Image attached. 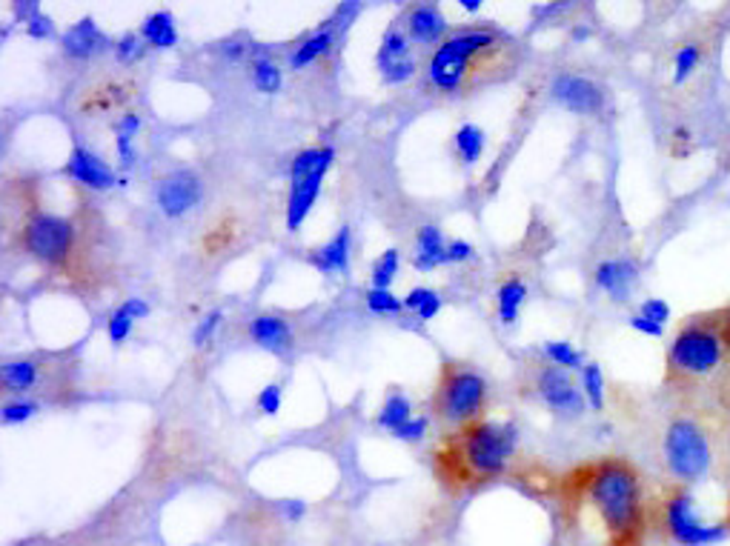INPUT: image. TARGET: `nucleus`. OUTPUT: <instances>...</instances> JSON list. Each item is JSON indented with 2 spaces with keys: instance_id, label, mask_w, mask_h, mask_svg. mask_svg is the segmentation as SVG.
Listing matches in <instances>:
<instances>
[{
  "instance_id": "f257e3e1",
  "label": "nucleus",
  "mask_w": 730,
  "mask_h": 546,
  "mask_svg": "<svg viewBox=\"0 0 730 546\" xmlns=\"http://www.w3.org/2000/svg\"><path fill=\"white\" fill-rule=\"evenodd\" d=\"M562 512L581 546H639L648 524L639 472L622 458L579 466L562 481Z\"/></svg>"
},
{
  "instance_id": "f03ea898",
  "label": "nucleus",
  "mask_w": 730,
  "mask_h": 546,
  "mask_svg": "<svg viewBox=\"0 0 730 546\" xmlns=\"http://www.w3.org/2000/svg\"><path fill=\"white\" fill-rule=\"evenodd\" d=\"M516 64V49L493 29H465L450 34L430 57V83L444 95L476 92L504 80Z\"/></svg>"
},
{
  "instance_id": "7ed1b4c3",
  "label": "nucleus",
  "mask_w": 730,
  "mask_h": 546,
  "mask_svg": "<svg viewBox=\"0 0 730 546\" xmlns=\"http://www.w3.org/2000/svg\"><path fill=\"white\" fill-rule=\"evenodd\" d=\"M516 452L513 423H473L450 449L435 452V472L447 487L461 489L470 483L502 475Z\"/></svg>"
},
{
  "instance_id": "20e7f679",
  "label": "nucleus",
  "mask_w": 730,
  "mask_h": 546,
  "mask_svg": "<svg viewBox=\"0 0 730 546\" xmlns=\"http://www.w3.org/2000/svg\"><path fill=\"white\" fill-rule=\"evenodd\" d=\"M730 349V307L693 318L676 332L667 349V369L679 378H704Z\"/></svg>"
},
{
  "instance_id": "39448f33",
  "label": "nucleus",
  "mask_w": 730,
  "mask_h": 546,
  "mask_svg": "<svg viewBox=\"0 0 730 546\" xmlns=\"http://www.w3.org/2000/svg\"><path fill=\"white\" fill-rule=\"evenodd\" d=\"M487 400V381L476 369L461 367V363H447L435 395V409L447 423L465 427L473 418H479Z\"/></svg>"
},
{
  "instance_id": "423d86ee",
  "label": "nucleus",
  "mask_w": 730,
  "mask_h": 546,
  "mask_svg": "<svg viewBox=\"0 0 730 546\" xmlns=\"http://www.w3.org/2000/svg\"><path fill=\"white\" fill-rule=\"evenodd\" d=\"M662 527L667 538L679 546H716L727 538V527L708 524L693 504V495L688 489H671L662 501Z\"/></svg>"
},
{
  "instance_id": "0eeeda50",
  "label": "nucleus",
  "mask_w": 730,
  "mask_h": 546,
  "mask_svg": "<svg viewBox=\"0 0 730 546\" xmlns=\"http://www.w3.org/2000/svg\"><path fill=\"white\" fill-rule=\"evenodd\" d=\"M665 460L679 481H699L711 466V444L696 423L679 418L665 435Z\"/></svg>"
},
{
  "instance_id": "6e6552de",
  "label": "nucleus",
  "mask_w": 730,
  "mask_h": 546,
  "mask_svg": "<svg viewBox=\"0 0 730 546\" xmlns=\"http://www.w3.org/2000/svg\"><path fill=\"white\" fill-rule=\"evenodd\" d=\"M27 249L43 263H60L72 249V224L58 215H35L27 224Z\"/></svg>"
},
{
  "instance_id": "1a4fd4ad",
  "label": "nucleus",
  "mask_w": 730,
  "mask_h": 546,
  "mask_svg": "<svg viewBox=\"0 0 730 546\" xmlns=\"http://www.w3.org/2000/svg\"><path fill=\"white\" fill-rule=\"evenodd\" d=\"M333 157H335V149H333V147H324L321 163L315 166L310 175L292 180L289 201H287V229H289V232H296V229H298L304 221H307L312 203L319 201V192H321L324 178H327V172H330V166H333Z\"/></svg>"
},
{
  "instance_id": "9d476101",
  "label": "nucleus",
  "mask_w": 730,
  "mask_h": 546,
  "mask_svg": "<svg viewBox=\"0 0 730 546\" xmlns=\"http://www.w3.org/2000/svg\"><path fill=\"white\" fill-rule=\"evenodd\" d=\"M201 178L192 169H178L158 184V206L166 217H184L201 201Z\"/></svg>"
},
{
  "instance_id": "9b49d317",
  "label": "nucleus",
  "mask_w": 730,
  "mask_h": 546,
  "mask_svg": "<svg viewBox=\"0 0 730 546\" xmlns=\"http://www.w3.org/2000/svg\"><path fill=\"white\" fill-rule=\"evenodd\" d=\"M553 98L576 115H596L604 106V89L590 78L565 72L553 80Z\"/></svg>"
},
{
  "instance_id": "f8f14e48",
  "label": "nucleus",
  "mask_w": 730,
  "mask_h": 546,
  "mask_svg": "<svg viewBox=\"0 0 730 546\" xmlns=\"http://www.w3.org/2000/svg\"><path fill=\"white\" fill-rule=\"evenodd\" d=\"M539 392L544 404L565 418H579L584 412V395L576 390V383L567 378L562 367H544L539 375Z\"/></svg>"
},
{
  "instance_id": "ddd939ff",
  "label": "nucleus",
  "mask_w": 730,
  "mask_h": 546,
  "mask_svg": "<svg viewBox=\"0 0 730 546\" xmlns=\"http://www.w3.org/2000/svg\"><path fill=\"white\" fill-rule=\"evenodd\" d=\"M379 69H381L384 83H389V87L407 83L412 75H416V60H412L410 38H407L404 32L389 29L384 38H381V46H379Z\"/></svg>"
},
{
  "instance_id": "4468645a",
  "label": "nucleus",
  "mask_w": 730,
  "mask_h": 546,
  "mask_svg": "<svg viewBox=\"0 0 730 546\" xmlns=\"http://www.w3.org/2000/svg\"><path fill=\"white\" fill-rule=\"evenodd\" d=\"M66 172L75 178L78 184H83L87 189H95V192L112 189L115 184H120L112 169H109L95 152L83 149V147H75V152H72L69 163H66Z\"/></svg>"
},
{
  "instance_id": "2eb2a0df",
  "label": "nucleus",
  "mask_w": 730,
  "mask_h": 546,
  "mask_svg": "<svg viewBox=\"0 0 730 546\" xmlns=\"http://www.w3.org/2000/svg\"><path fill=\"white\" fill-rule=\"evenodd\" d=\"M636 277H639L636 263H630L625 258L604 261L599 269H596V286L611 295L616 303H625L630 298V289L636 284Z\"/></svg>"
},
{
  "instance_id": "dca6fc26",
  "label": "nucleus",
  "mask_w": 730,
  "mask_h": 546,
  "mask_svg": "<svg viewBox=\"0 0 730 546\" xmlns=\"http://www.w3.org/2000/svg\"><path fill=\"white\" fill-rule=\"evenodd\" d=\"M104 49H109V38L97 29V23L92 18L78 20L75 27L64 34V52L75 60H89Z\"/></svg>"
},
{
  "instance_id": "f3484780",
  "label": "nucleus",
  "mask_w": 730,
  "mask_h": 546,
  "mask_svg": "<svg viewBox=\"0 0 730 546\" xmlns=\"http://www.w3.org/2000/svg\"><path fill=\"white\" fill-rule=\"evenodd\" d=\"M250 337L261 349L273 352V355H287L296 344V337H292V330L287 326V321L275 318V315H258L252 323H250Z\"/></svg>"
},
{
  "instance_id": "a211bd4d",
  "label": "nucleus",
  "mask_w": 730,
  "mask_h": 546,
  "mask_svg": "<svg viewBox=\"0 0 730 546\" xmlns=\"http://www.w3.org/2000/svg\"><path fill=\"white\" fill-rule=\"evenodd\" d=\"M407 29L410 38L416 43H438L447 32V20L433 4H421L407 15Z\"/></svg>"
},
{
  "instance_id": "6ab92c4d",
  "label": "nucleus",
  "mask_w": 730,
  "mask_h": 546,
  "mask_svg": "<svg viewBox=\"0 0 730 546\" xmlns=\"http://www.w3.org/2000/svg\"><path fill=\"white\" fill-rule=\"evenodd\" d=\"M310 263L315 266V269L327 272V275H333V272L344 275L350 269V229L341 226L338 235L330 240V244L310 254Z\"/></svg>"
},
{
  "instance_id": "aec40b11",
  "label": "nucleus",
  "mask_w": 730,
  "mask_h": 546,
  "mask_svg": "<svg viewBox=\"0 0 730 546\" xmlns=\"http://www.w3.org/2000/svg\"><path fill=\"white\" fill-rule=\"evenodd\" d=\"M412 263H416V269L421 272H430L435 266L447 263V244L442 238V229L438 226L421 229L416 238V258H412Z\"/></svg>"
},
{
  "instance_id": "412c9836",
  "label": "nucleus",
  "mask_w": 730,
  "mask_h": 546,
  "mask_svg": "<svg viewBox=\"0 0 730 546\" xmlns=\"http://www.w3.org/2000/svg\"><path fill=\"white\" fill-rule=\"evenodd\" d=\"M141 38L146 43H152L155 49H173L178 43V29L173 15H169V11H155V15H150L141 27Z\"/></svg>"
},
{
  "instance_id": "4be33fe9",
  "label": "nucleus",
  "mask_w": 730,
  "mask_h": 546,
  "mask_svg": "<svg viewBox=\"0 0 730 546\" xmlns=\"http://www.w3.org/2000/svg\"><path fill=\"white\" fill-rule=\"evenodd\" d=\"M333 41H335V34H333L330 29H321L319 34H312V38H307L304 43H298V49L289 55V66H292V69L310 66L315 57H321L324 52H330Z\"/></svg>"
},
{
  "instance_id": "5701e85b",
  "label": "nucleus",
  "mask_w": 730,
  "mask_h": 546,
  "mask_svg": "<svg viewBox=\"0 0 730 546\" xmlns=\"http://www.w3.org/2000/svg\"><path fill=\"white\" fill-rule=\"evenodd\" d=\"M527 298V286L516 281V277H510L502 286H498V318L504 323H513L516 315L521 309V303Z\"/></svg>"
},
{
  "instance_id": "b1692460",
  "label": "nucleus",
  "mask_w": 730,
  "mask_h": 546,
  "mask_svg": "<svg viewBox=\"0 0 730 546\" xmlns=\"http://www.w3.org/2000/svg\"><path fill=\"white\" fill-rule=\"evenodd\" d=\"M38 383V367L32 360H12L4 367V386L12 392H27Z\"/></svg>"
},
{
  "instance_id": "393cba45",
  "label": "nucleus",
  "mask_w": 730,
  "mask_h": 546,
  "mask_svg": "<svg viewBox=\"0 0 730 546\" xmlns=\"http://www.w3.org/2000/svg\"><path fill=\"white\" fill-rule=\"evenodd\" d=\"M410 409H412V406H410V400H407L404 395H398V392L389 395V398L384 400L381 412H379V423H381L384 429H393V432H396V429H401V427H404V423L412 418Z\"/></svg>"
},
{
  "instance_id": "a878e982",
  "label": "nucleus",
  "mask_w": 730,
  "mask_h": 546,
  "mask_svg": "<svg viewBox=\"0 0 730 546\" xmlns=\"http://www.w3.org/2000/svg\"><path fill=\"white\" fill-rule=\"evenodd\" d=\"M456 149L465 157V163H476L484 152V132L476 124H465L456 132Z\"/></svg>"
},
{
  "instance_id": "bb28decb",
  "label": "nucleus",
  "mask_w": 730,
  "mask_h": 546,
  "mask_svg": "<svg viewBox=\"0 0 730 546\" xmlns=\"http://www.w3.org/2000/svg\"><path fill=\"white\" fill-rule=\"evenodd\" d=\"M252 83L258 92L273 95L281 89V69H278L273 60H255L252 64Z\"/></svg>"
},
{
  "instance_id": "cd10ccee",
  "label": "nucleus",
  "mask_w": 730,
  "mask_h": 546,
  "mask_svg": "<svg viewBox=\"0 0 730 546\" xmlns=\"http://www.w3.org/2000/svg\"><path fill=\"white\" fill-rule=\"evenodd\" d=\"M699 60H702V49H699L696 43L681 46V49L676 52V60H673V83H676V87H679V83H685L693 75V72H696Z\"/></svg>"
},
{
  "instance_id": "c85d7f7f",
  "label": "nucleus",
  "mask_w": 730,
  "mask_h": 546,
  "mask_svg": "<svg viewBox=\"0 0 730 546\" xmlns=\"http://www.w3.org/2000/svg\"><path fill=\"white\" fill-rule=\"evenodd\" d=\"M581 383H584V398L590 400V406L602 409L604 406V378H602L599 363H588V367H584Z\"/></svg>"
},
{
  "instance_id": "c756f323",
  "label": "nucleus",
  "mask_w": 730,
  "mask_h": 546,
  "mask_svg": "<svg viewBox=\"0 0 730 546\" xmlns=\"http://www.w3.org/2000/svg\"><path fill=\"white\" fill-rule=\"evenodd\" d=\"M396 272H398V252L387 249L373 266V289H389V284L396 281Z\"/></svg>"
},
{
  "instance_id": "7c9ffc66",
  "label": "nucleus",
  "mask_w": 730,
  "mask_h": 546,
  "mask_svg": "<svg viewBox=\"0 0 730 546\" xmlns=\"http://www.w3.org/2000/svg\"><path fill=\"white\" fill-rule=\"evenodd\" d=\"M544 355L550 358L556 367H562V369H576L581 367V355L579 352L570 346L567 341H550L544 346Z\"/></svg>"
},
{
  "instance_id": "2f4dec72",
  "label": "nucleus",
  "mask_w": 730,
  "mask_h": 546,
  "mask_svg": "<svg viewBox=\"0 0 730 546\" xmlns=\"http://www.w3.org/2000/svg\"><path fill=\"white\" fill-rule=\"evenodd\" d=\"M367 309L375 315H398L404 309V300H398L389 289H370L367 292Z\"/></svg>"
},
{
  "instance_id": "473e14b6",
  "label": "nucleus",
  "mask_w": 730,
  "mask_h": 546,
  "mask_svg": "<svg viewBox=\"0 0 730 546\" xmlns=\"http://www.w3.org/2000/svg\"><path fill=\"white\" fill-rule=\"evenodd\" d=\"M321 157H324V147H321V149H304V152H298L296 157H292L289 180H298V178H304V175H310L312 169L321 163Z\"/></svg>"
},
{
  "instance_id": "72a5a7b5",
  "label": "nucleus",
  "mask_w": 730,
  "mask_h": 546,
  "mask_svg": "<svg viewBox=\"0 0 730 546\" xmlns=\"http://www.w3.org/2000/svg\"><path fill=\"white\" fill-rule=\"evenodd\" d=\"M35 412H38V404H35V400H9L4 406V423L6 427H15V423L29 421Z\"/></svg>"
},
{
  "instance_id": "f704fd0d",
  "label": "nucleus",
  "mask_w": 730,
  "mask_h": 546,
  "mask_svg": "<svg viewBox=\"0 0 730 546\" xmlns=\"http://www.w3.org/2000/svg\"><path fill=\"white\" fill-rule=\"evenodd\" d=\"M224 321V312L221 309H212V312H206L204 318H201V323L195 326V332H192V344L195 346H204V344H210V337L215 335V330H218V323Z\"/></svg>"
},
{
  "instance_id": "c9c22d12",
  "label": "nucleus",
  "mask_w": 730,
  "mask_h": 546,
  "mask_svg": "<svg viewBox=\"0 0 730 546\" xmlns=\"http://www.w3.org/2000/svg\"><path fill=\"white\" fill-rule=\"evenodd\" d=\"M143 55V43L135 32H127L124 38H120L115 43V57L120 60V64H135V60Z\"/></svg>"
},
{
  "instance_id": "e433bc0d",
  "label": "nucleus",
  "mask_w": 730,
  "mask_h": 546,
  "mask_svg": "<svg viewBox=\"0 0 730 546\" xmlns=\"http://www.w3.org/2000/svg\"><path fill=\"white\" fill-rule=\"evenodd\" d=\"M642 318H650L653 323H659V326H665L667 321H671V307H667V300H662V298H648L642 303Z\"/></svg>"
},
{
  "instance_id": "4c0bfd02",
  "label": "nucleus",
  "mask_w": 730,
  "mask_h": 546,
  "mask_svg": "<svg viewBox=\"0 0 730 546\" xmlns=\"http://www.w3.org/2000/svg\"><path fill=\"white\" fill-rule=\"evenodd\" d=\"M106 332H109V341L112 344H124L129 337V332H132V318H127V315L118 309L112 318H109Z\"/></svg>"
},
{
  "instance_id": "58836bf2",
  "label": "nucleus",
  "mask_w": 730,
  "mask_h": 546,
  "mask_svg": "<svg viewBox=\"0 0 730 546\" xmlns=\"http://www.w3.org/2000/svg\"><path fill=\"white\" fill-rule=\"evenodd\" d=\"M258 409L264 412V415H278V412H281V386L278 383L264 386L261 395H258Z\"/></svg>"
},
{
  "instance_id": "ea45409f",
  "label": "nucleus",
  "mask_w": 730,
  "mask_h": 546,
  "mask_svg": "<svg viewBox=\"0 0 730 546\" xmlns=\"http://www.w3.org/2000/svg\"><path fill=\"white\" fill-rule=\"evenodd\" d=\"M398 441H407V444H416L421 441L424 435H427V418H410L404 427L393 432Z\"/></svg>"
},
{
  "instance_id": "a19ab883",
  "label": "nucleus",
  "mask_w": 730,
  "mask_h": 546,
  "mask_svg": "<svg viewBox=\"0 0 730 546\" xmlns=\"http://www.w3.org/2000/svg\"><path fill=\"white\" fill-rule=\"evenodd\" d=\"M27 34H29V38H35V41H46V38H52V34H55V23L49 20L46 15H38L27 27Z\"/></svg>"
},
{
  "instance_id": "79ce46f5",
  "label": "nucleus",
  "mask_w": 730,
  "mask_h": 546,
  "mask_svg": "<svg viewBox=\"0 0 730 546\" xmlns=\"http://www.w3.org/2000/svg\"><path fill=\"white\" fill-rule=\"evenodd\" d=\"M627 323H630V330H636L642 335H650V337H662V332H665V326L653 323L650 318H642V315H633Z\"/></svg>"
},
{
  "instance_id": "37998d69",
  "label": "nucleus",
  "mask_w": 730,
  "mask_h": 546,
  "mask_svg": "<svg viewBox=\"0 0 730 546\" xmlns=\"http://www.w3.org/2000/svg\"><path fill=\"white\" fill-rule=\"evenodd\" d=\"M467 258H473V246L467 244V240H450L447 244V263H461Z\"/></svg>"
},
{
  "instance_id": "c03bdc74",
  "label": "nucleus",
  "mask_w": 730,
  "mask_h": 546,
  "mask_svg": "<svg viewBox=\"0 0 730 546\" xmlns=\"http://www.w3.org/2000/svg\"><path fill=\"white\" fill-rule=\"evenodd\" d=\"M118 309L124 312L127 318L138 321V318H146V315H150V303H146V300H141V298H129V300H124V303H120Z\"/></svg>"
},
{
  "instance_id": "a18cd8bd",
  "label": "nucleus",
  "mask_w": 730,
  "mask_h": 546,
  "mask_svg": "<svg viewBox=\"0 0 730 546\" xmlns=\"http://www.w3.org/2000/svg\"><path fill=\"white\" fill-rule=\"evenodd\" d=\"M12 11H15V20L27 23V27H29V23L41 15V6H38V4H32V0H20V4L12 6Z\"/></svg>"
},
{
  "instance_id": "49530a36",
  "label": "nucleus",
  "mask_w": 730,
  "mask_h": 546,
  "mask_svg": "<svg viewBox=\"0 0 730 546\" xmlns=\"http://www.w3.org/2000/svg\"><path fill=\"white\" fill-rule=\"evenodd\" d=\"M115 147H118L120 166H132V163H135V149H132V138H127V135H115Z\"/></svg>"
},
{
  "instance_id": "de8ad7c7",
  "label": "nucleus",
  "mask_w": 730,
  "mask_h": 546,
  "mask_svg": "<svg viewBox=\"0 0 730 546\" xmlns=\"http://www.w3.org/2000/svg\"><path fill=\"white\" fill-rule=\"evenodd\" d=\"M118 135H127V138H135L138 135V129H141V118L135 112H127L124 118L118 120Z\"/></svg>"
},
{
  "instance_id": "09e8293b",
  "label": "nucleus",
  "mask_w": 730,
  "mask_h": 546,
  "mask_svg": "<svg viewBox=\"0 0 730 546\" xmlns=\"http://www.w3.org/2000/svg\"><path fill=\"white\" fill-rule=\"evenodd\" d=\"M358 11H361L358 4H341V6L335 9V23H338V29H347L350 23L356 20Z\"/></svg>"
},
{
  "instance_id": "8fccbe9b",
  "label": "nucleus",
  "mask_w": 730,
  "mask_h": 546,
  "mask_svg": "<svg viewBox=\"0 0 730 546\" xmlns=\"http://www.w3.org/2000/svg\"><path fill=\"white\" fill-rule=\"evenodd\" d=\"M433 295V289H424V286H416L412 292L404 298V309H412V312H419L424 307V300H427Z\"/></svg>"
},
{
  "instance_id": "3c124183",
  "label": "nucleus",
  "mask_w": 730,
  "mask_h": 546,
  "mask_svg": "<svg viewBox=\"0 0 730 546\" xmlns=\"http://www.w3.org/2000/svg\"><path fill=\"white\" fill-rule=\"evenodd\" d=\"M438 309H442V298L433 292L427 300H424V307L416 315H419V321H430V318H435V315H438Z\"/></svg>"
},
{
  "instance_id": "603ef678",
  "label": "nucleus",
  "mask_w": 730,
  "mask_h": 546,
  "mask_svg": "<svg viewBox=\"0 0 730 546\" xmlns=\"http://www.w3.org/2000/svg\"><path fill=\"white\" fill-rule=\"evenodd\" d=\"M281 509H284V515L289 520H301L304 515H307V504H304V501H284Z\"/></svg>"
},
{
  "instance_id": "864d4df0",
  "label": "nucleus",
  "mask_w": 730,
  "mask_h": 546,
  "mask_svg": "<svg viewBox=\"0 0 730 546\" xmlns=\"http://www.w3.org/2000/svg\"><path fill=\"white\" fill-rule=\"evenodd\" d=\"M221 52H224V57H229V60H238L243 52H247V43H238V41H224V43H221Z\"/></svg>"
},
{
  "instance_id": "5fc2aeb1",
  "label": "nucleus",
  "mask_w": 730,
  "mask_h": 546,
  "mask_svg": "<svg viewBox=\"0 0 730 546\" xmlns=\"http://www.w3.org/2000/svg\"><path fill=\"white\" fill-rule=\"evenodd\" d=\"M461 9L470 11V15H476V11L481 9V4H479V0H461Z\"/></svg>"
},
{
  "instance_id": "6e6d98bb",
  "label": "nucleus",
  "mask_w": 730,
  "mask_h": 546,
  "mask_svg": "<svg viewBox=\"0 0 730 546\" xmlns=\"http://www.w3.org/2000/svg\"><path fill=\"white\" fill-rule=\"evenodd\" d=\"M584 38H590V29L588 27H576L573 29V41H584Z\"/></svg>"
}]
</instances>
